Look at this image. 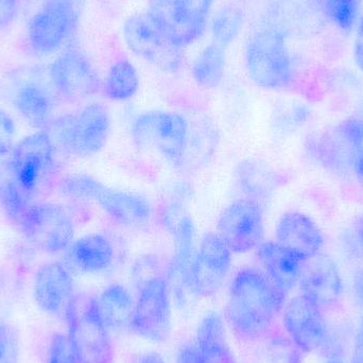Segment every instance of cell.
<instances>
[{"label": "cell", "instance_id": "836d02e7", "mask_svg": "<svg viewBox=\"0 0 363 363\" xmlns=\"http://www.w3.org/2000/svg\"><path fill=\"white\" fill-rule=\"evenodd\" d=\"M217 132L211 125L202 123L192 130L190 125L189 144H188L187 155H186L185 165L191 157L202 161L203 159H208L213 149L217 147Z\"/></svg>", "mask_w": 363, "mask_h": 363}, {"label": "cell", "instance_id": "2e32d148", "mask_svg": "<svg viewBox=\"0 0 363 363\" xmlns=\"http://www.w3.org/2000/svg\"><path fill=\"white\" fill-rule=\"evenodd\" d=\"M33 296L43 313L66 320L77 298L69 269L57 262L42 264L34 275Z\"/></svg>", "mask_w": 363, "mask_h": 363}, {"label": "cell", "instance_id": "30bf717a", "mask_svg": "<svg viewBox=\"0 0 363 363\" xmlns=\"http://www.w3.org/2000/svg\"><path fill=\"white\" fill-rule=\"evenodd\" d=\"M172 291L167 279L155 274L143 281L135 298L132 333L152 342H165L172 326Z\"/></svg>", "mask_w": 363, "mask_h": 363}, {"label": "cell", "instance_id": "603a6c76", "mask_svg": "<svg viewBox=\"0 0 363 363\" xmlns=\"http://www.w3.org/2000/svg\"><path fill=\"white\" fill-rule=\"evenodd\" d=\"M12 104L18 114L34 128L46 127L55 112V97L43 81H21L12 95Z\"/></svg>", "mask_w": 363, "mask_h": 363}, {"label": "cell", "instance_id": "5b68a950", "mask_svg": "<svg viewBox=\"0 0 363 363\" xmlns=\"http://www.w3.org/2000/svg\"><path fill=\"white\" fill-rule=\"evenodd\" d=\"M65 321L78 363L115 362L111 332L100 315L97 298L83 303L76 298Z\"/></svg>", "mask_w": 363, "mask_h": 363}, {"label": "cell", "instance_id": "f6af8a7d", "mask_svg": "<svg viewBox=\"0 0 363 363\" xmlns=\"http://www.w3.org/2000/svg\"><path fill=\"white\" fill-rule=\"evenodd\" d=\"M70 1H72V4L77 6V8H79V6H80V4L83 1V0H70Z\"/></svg>", "mask_w": 363, "mask_h": 363}, {"label": "cell", "instance_id": "7402d4cb", "mask_svg": "<svg viewBox=\"0 0 363 363\" xmlns=\"http://www.w3.org/2000/svg\"><path fill=\"white\" fill-rule=\"evenodd\" d=\"M64 253L68 266L89 274L106 272L115 262L114 245L102 233H89L74 239Z\"/></svg>", "mask_w": 363, "mask_h": 363}, {"label": "cell", "instance_id": "8d00e7d4", "mask_svg": "<svg viewBox=\"0 0 363 363\" xmlns=\"http://www.w3.org/2000/svg\"><path fill=\"white\" fill-rule=\"evenodd\" d=\"M16 125L6 111L0 110V157L10 155L14 149Z\"/></svg>", "mask_w": 363, "mask_h": 363}, {"label": "cell", "instance_id": "7bdbcfd3", "mask_svg": "<svg viewBox=\"0 0 363 363\" xmlns=\"http://www.w3.org/2000/svg\"><path fill=\"white\" fill-rule=\"evenodd\" d=\"M355 242L356 247L363 255V218L355 228Z\"/></svg>", "mask_w": 363, "mask_h": 363}, {"label": "cell", "instance_id": "1f68e13d", "mask_svg": "<svg viewBox=\"0 0 363 363\" xmlns=\"http://www.w3.org/2000/svg\"><path fill=\"white\" fill-rule=\"evenodd\" d=\"M104 184L91 174H74L66 177L60 184L62 194L74 200L96 201Z\"/></svg>", "mask_w": 363, "mask_h": 363}, {"label": "cell", "instance_id": "e0dca14e", "mask_svg": "<svg viewBox=\"0 0 363 363\" xmlns=\"http://www.w3.org/2000/svg\"><path fill=\"white\" fill-rule=\"evenodd\" d=\"M177 363H237L219 313H209L203 318L194 340L179 350Z\"/></svg>", "mask_w": 363, "mask_h": 363}, {"label": "cell", "instance_id": "d6a6232c", "mask_svg": "<svg viewBox=\"0 0 363 363\" xmlns=\"http://www.w3.org/2000/svg\"><path fill=\"white\" fill-rule=\"evenodd\" d=\"M322 6L333 23L350 31L357 23L362 0H321Z\"/></svg>", "mask_w": 363, "mask_h": 363}, {"label": "cell", "instance_id": "7c38bea8", "mask_svg": "<svg viewBox=\"0 0 363 363\" xmlns=\"http://www.w3.org/2000/svg\"><path fill=\"white\" fill-rule=\"evenodd\" d=\"M283 324L288 338L302 353L330 351L332 336L323 311L304 294L286 303Z\"/></svg>", "mask_w": 363, "mask_h": 363}, {"label": "cell", "instance_id": "ba28073f", "mask_svg": "<svg viewBox=\"0 0 363 363\" xmlns=\"http://www.w3.org/2000/svg\"><path fill=\"white\" fill-rule=\"evenodd\" d=\"M215 0H149L148 11L166 35L182 48L206 30Z\"/></svg>", "mask_w": 363, "mask_h": 363}, {"label": "cell", "instance_id": "277c9868", "mask_svg": "<svg viewBox=\"0 0 363 363\" xmlns=\"http://www.w3.org/2000/svg\"><path fill=\"white\" fill-rule=\"evenodd\" d=\"M111 128L112 121L106 106L91 102L76 114L61 117L55 123V138L68 155L86 159L104 150Z\"/></svg>", "mask_w": 363, "mask_h": 363}, {"label": "cell", "instance_id": "d6986e66", "mask_svg": "<svg viewBox=\"0 0 363 363\" xmlns=\"http://www.w3.org/2000/svg\"><path fill=\"white\" fill-rule=\"evenodd\" d=\"M275 241L306 262L319 255L324 245L321 228L302 211L283 213L275 226Z\"/></svg>", "mask_w": 363, "mask_h": 363}, {"label": "cell", "instance_id": "f546056e", "mask_svg": "<svg viewBox=\"0 0 363 363\" xmlns=\"http://www.w3.org/2000/svg\"><path fill=\"white\" fill-rule=\"evenodd\" d=\"M337 132L349 151L352 169L363 179V121L347 119L339 125Z\"/></svg>", "mask_w": 363, "mask_h": 363}, {"label": "cell", "instance_id": "52a82bcc", "mask_svg": "<svg viewBox=\"0 0 363 363\" xmlns=\"http://www.w3.org/2000/svg\"><path fill=\"white\" fill-rule=\"evenodd\" d=\"M17 225L36 249L52 255L64 253L76 235L72 216L57 203H31Z\"/></svg>", "mask_w": 363, "mask_h": 363}, {"label": "cell", "instance_id": "60d3db41", "mask_svg": "<svg viewBox=\"0 0 363 363\" xmlns=\"http://www.w3.org/2000/svg\"><path fill=\"white\" fill-rule=\"evenodd\" d=\"M353 290L356 300L363 308V269L354 275Z\"/></svg>", "mask_w": 363, "mask_h": 363}, {"label": "cell", "instance_id": "e575fe53", "mask_svg": "<svg viewBox=\"0 0 363 363\" xmlns=\"http://www.w3.org/2000/svg\"><path fill=\"white\" fill-rule=\"evenodd\" d=\"M21 345L16 330L8 322L0 321V363H19Z\"/></svg>", "mask_w": 363, "mask_h": 363}, {"label": "cell", "instance_id": "8992f818", "mask_svg": "<svg viewBox=\"0 0 363 363\" xmlns=\"http://www.w3.org/2000/svg\"><path fill=\"white\" fill-rule=\"evenodd\" d=\"M123 38L128 48L150 65L174 74L183 63V48L172 42L148 12L138 13L125 19Z\"/></svg>", "mask_w": 363, "mask_h": 363}, {"label": "cell", "instance_id": "4dcf8cb0", "mask_svg": "<svg viewBox=\"0 0 363 363\" xmlns=\"http://www.w3.org/2000/svg\"><path fill=\"white\" fill-rule=\"evenodd\" d=\"M29 199V194L12 178L0 181V207L15 223H19L31 204Z\"/></svg>", "mask_w": 363, "mask_h": 363}, {"label": "cell", "instance_id": "4316f807", "mask_svg": "<svg viewBox=\"0 0 363 363\" xmlns=\"http://www.w3.org/2000/svg\"><path fill=\"white\" fill-rule=\"evenodd\" d=\"M140 83V74L134 64L127 59L118 60L108 69L102 89L112 101H128L138 94Z\"/></svg>", "mask_w": 363, "mask_h": 363}, {"label": "cell", "instance_id": "8fae6325", "mask_svg": "<svg viewBox=\"0 0 363 363\" xmlns=\"http://www.w3.org/2000/svg\"><path fill=\"white\" fill-rule=\"evenodd\" d=\"M262 205L247 198L232 201L224 207L217 222V234L233 254H247L264 241Z\"/></svg>", "mask_w": 363, "mask_h": 363}, {"label": "cell", "instance_id": "ac0fdd59", "mask_svg": "<svg viewBox=\"0 0 363 363\" xmlns=\"http://www.w3.org/2000/svg\"><path fill=\"white\" fill-rule=\"evenodd\" d=\"M301 294L317 304L322 311L333 308L340 302L343 281L338 264L328 255H319L305 262L300 279Z\"/></svg>", "mask_w": 363, "mask_h": 363}, {"label": "cell", "instance_id": "5bb4252c", "mask_svg": "<svg viewBox=\"0 0 363 363\" xmlns=\"http://www.w3.org/2000/svg\"><path fill=\"white\" fill-rule=\"evenodd\" d=\"M77 6L70 0H47L32 16L28 38L34 52L49 55L55 52L74 29Z\"/></svg>", "mask_w": 363, "mask_h": 363}, {"label": "cell", "instance_id": "4fadbf2b", "mask_svg": "<svg viewBox=\"0 0 363 363\" xmlns=\"http://www.w3.org/2000/svg\"><path fill=\"white\" fill-rule=\"evenodd\" d=\"M55 164V145L45 132L26 136L11 152L12 179L29 196L38 189Z\"/></svg>", "mask_w": 363, "mask_h": 363}, {"label": "cell", "instance_id": "d590c367", "mask_svg": "<svg viewBox=\"0 0 363 363\" xmlns=\"http://www.w3.org/2000/svg\"><path fill=\"white\" fill-rule=\"evenodd\" d=\"M46 363H78L68 334L53 335L47 349Z\"/></svg>", "mask_w": 363, "mask_h": 363}, {"label": "cell", "instance_id": "ab89813d", "mask_svg": "<svg viewBox=\"0 0 363 363\" xmlns=\"http://www.w3.org/2000/svg\"><path fill=\"white\" fill-rule=\"evenodd\" d=\"M350 363H363V318L356 333L355 345Z\"/></svg>", "mask_w": 363, "mask_h": 363}, {"label": "cell", "instance_id": "74e56055", "mask_svg": "<svg viewBox=\"0 0 363 363\" xmlns=\"http://www.w3.org/2000/svg\"><path fill=\"white\" fill-rule=\"evenodd\" d=\"M17 15L16 0H0V28L12 23Z\"/></svg>", "mask_w": 363, "mask_h": 363}, {"label": "cell", "instance_id": "9a60e30c", "mask_svg": "<svg viewBox=\"0 0 363 363\" xmlns=\"http://www.w3.org/2000/svg\"><path fill=\"white\" fill-rule=\"evenodd\" d=\"M52 86L66 99L82 101L100 91L102 82L91 60L78 49H68L49 69Z\"/></svg>", "mask_w": 363, "mask_h": 363}, {"label": "cell", "instance_id": "ffe728a7", "mask_svg": "<svg viewBox=\"0 0 363 363\" xmlns=\"http://www.w3.org/2000/svg\"><path fill=\"white\" fill-rule=\"evenodd\" d=\"M95 202L111 219L125 228H143L152 219V204L148 198L138 192L115 189L106 185Z\"/></svg>", "mask_w": 363, "mask_h": 363}, {"label": "cell", "instance_id": "9c48e42d", "mask_svg": "<svg viewBox=\"0 0 363 363\" xmlns=\"http://www.w3.org/2000/svg\"><path fill=\"white\" fill-rule=\"evenodd\" d=\"M233 266V253L217 233H206L188 269L186 288L189 296L213 298L223 288Z\"/></svg>", "mask_w": 363, "mask_h": 363}, {"label": "cell", "instance_id": "6da1fadb", "mask_svg": "<svg viewBox=\"0 0 363 363\" xmlns=\"http://www.w3.org/2000/svg\"><path fill=\"white\" fill-rule=\"evenodd\" d=\"M286 298L262 269H240L228 289L225 306L228 328L240 342H262L274 334L275 322L283 311Z\"/></svg>", "mask_w": 363, "mask_h": 363}, {"label": "cell", "instance_id": "83f0119b", "mask_svg": "<svg viewBox=\"0 0 363 363\" xmlns=\"http://www.w3.org/2000/svg\"><path fill=\"white\" fill-rule=\"evenodd\" d=\"M245 13L236 4H226L217 9L211 19L213 42L226 48L238 38L245 26Z\"/></svg>", "mask_w": 363, "mask_h": 363}, {"label": "cell", "instance_id": "d4e9b609", "mask_svg": "<svg viewBox=\"0 0 363 363\" xmlns=\"http://www.w3.org/2000/svg\"><path fill=\"white\" fill-rule=\"evenodd\" d=\"M235 177L242 198L256 201L262 205L274 189V174L264 164L254 160L241 162L237 166Z\"/></svg>", "mask_w": 363, "mask_h": 363}, {"label": "cell", "instance_id": "44dd1931", "mask_svg": "<svg viewBox=\"0 0 363 363\" xmlns=\"http://www.w3.org/2000/svg\"><path fill=\"white\" fill-rule=\"evenodd\" d=\"M256 257L260 269L286 296L300 283L305 262L277 241H262Z\"/></svg>", "mask_w": 363, "mask_h": 363}, {"label": "cell", "instance_id": "7a4b0ae2", "mask_svg": "<svg viewBox=\"0 0 363 363\" xmlns=\"http://www.w3.org/2000/svg\"><path fill=\"white\" fill-rule=\"evenodd\" d=\"M245 65L250 79L264 89H283L294 80V66L285 33L260 26L245 44Z\"/></svg>", "mask_w": 363, "mask_h": 363}, {"label": "cell", "instance_id": "f35d334b", "mask_svg": "<svg viewBox=\"0 0 363 363\" xmlns=\"http://www.w3.org/2000/svg\"><path fill=\"white\" fill-rule=\"evenodd\" d=\"M354 60L357 67L363 72V17L358 23L354 43Z\"/></svg>", "mask_w": 363, "mask_h": 363}, {"label": "cell", "instance_id": "b9f144b4", "mask_svg": "<svg viewBox=\"0 0 363 363\" xmlns=\"http://www.w3.org/2000/svg\"><path fill=\"white\" fill-rule=\"evenodd\" d=\"M136 363H167L164 359L163 356L161 354L157 353V352H148V353L143 354L138 357Z\"/></svg>", "mask_w": 363, "mask_h": 363}, {"label": "cell", "instance_id": "cb8c5ba5", "mask_svg": "<svg viewBox=\"0 0 363 363\" xmlns=\"http://www.w3.org/2000/svg\"><path fill=\"white\" fill-rule=\"evenodd\" d=\"M98 308L111 333L132 332L135 298L121 284H111L97 298Z\"/></svg>", "mask_w": 363, "mask_h": 363}, {"label": "cell", "instance_id": "484cf974", "mask_svg": "<svg viewBox=\"0 0 363 363\" xmlns=\"http://www.w3.org/2000/svg\"><path fill=\"white\" fill-rule=\"evenodd\" d=\"M225 69V48L213 43L196 55L191 66V77L200 89H215L223 81Z\"/></svg>", "mask_w": 363, "mask_h": 363}, {"label": "cell", "instance_id": "f1b7e54d", "mask_svg": "<svg viewBox=\"0 0 363 363\" xmlns=\"http://www.w3.org/2000/svg\"><path fill=\"white\" fill-rule=\"evenodd\" d=\"M258 345H262L258 363H302V352L287 336L274 333Z\"/></svg>", "mask_w": 363, "mask_h": 363}, {"label": "cell", "instance_id": "ee69618b", "mask_svg": "<svg viewBox=\"0 0 363 363\" xmlns=\"http://www.w3.org/2000/svg\"><path fill=\"white\" fill-rule=\"evenodd\" d=\"M328 358H326L324 363H345L343 356L338 351L332 350V351H328Z\"/></svg>", "mask_w": 363, "mask_h": 363}, {"label": "cell", "instance_id": "3957f363", "mask_svg": "<svg viewBox=\"0 0 363 363\" xmlns=\"http://www.w3.org/2000/svg\"><path fill=\"white\" fill-rule=\"evenodd\" d=\"M190 138V123L172 111H149L135 117L131 138L136 148L157 153L176 168L185 165Z\"/></svg>", "mask_w": 363, "mask_h": 363}]
</instances>
